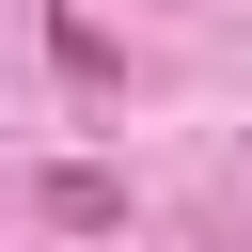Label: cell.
Returning a JSON list of instances; mask_svg holds the SVG:
<instances>
[{
  "instance_id": "obj_1",
  "label": "cell",
  "mask_w": 252,
  "mask_h": 252,
  "mask_svg": "<svg viewBox=\"0 0 252 252\" xmlns=\"http://www.w3.org/2000/svg\"><path fill=\"white\" fill-rule=\"evenodd\" d=\"M32 205H47L63 236H110V220H126V173H94V158H63V173H47Z\"/></svg>"
},
{
  "instance_id": "obj_2",
  "label": "cell",
  "mask_w": 252,
  "mask_h": 252,
  "mask_svg": "<svg viewBox=\"0 0 252 252\" xmlns=\"http://www.w3.org/2000/svg\"><path fill=\"white\" fill-rule=\"evenodd\" d=\"M47 63H63V79H79V94H110V79H126V47H110V32H94V16H79V0H63V16H47Z\"/></svg>"
}]
</instances>
